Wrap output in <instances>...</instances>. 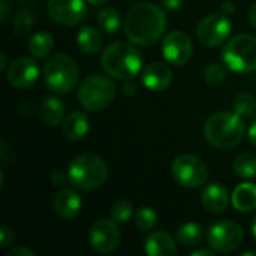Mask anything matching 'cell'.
<instances>
[{
  "instance_id": "obj_40",
  "label": "cell",
  "mask_w": 256,
  "mask_h": 256,
  "mask_svg": "<svg viewBox=\"0 0 256 256\" xmlns=\"http://www.w3.org/2000/svg\"><path fill=\"white\" fill-rule=\"evenodd\" d=\"M249 21H250V24L256 28V3L252 4V8L249 10Z\"/></svg>"
},
{
  "instance_id": "obj_23",
  "label": "cell",
  "mask_w": 256,
  "mask_h": 256,
  "mask_svg": "<svg viewBox=\"0 0 256 256\" xmlns=\"http://www.w3.org/2000/svg\"><path fill=\"white\" fill-rule=\"evenodd\" d=\"M54 50V38L48 32H38L28 40V51L36 58H44Z\"/></svg>"
},
{
  "instance_id": "obj_14",
  "label": "cell",
  "mask_w": 256,
  "mask_h": 256,
  "mask_svg": "<svg viewBox=\"0 0 256 256\" xmlns=\"http://www.w3.org/2000/svg\"><path fill=\"white\" fill-rule=\"evenodd\" d=\"M8 82L15 88H28L39 78V68L30 57H20L14 60L6 72Z\"/></svg>"
},
{
  "instance_id": "obj_5",
  "label": "cell",
  "mask_w": 256,
  "mask_h": 256,
  "mask_svg": "<svg viewBox=\"0 0 256 256\" xmlns=\"http://www.w3.org/2000/svg\"><path fill=\"white\" fill-rule=\"evenodd\" d=\"M44 80L50 92L56 94L69 93L78 82V68L75 60L63 52L50 56L44 66Z\"/></svg>"
},
{
  "instance_id": "obj_36",
  "label": "cell",
  "mask_w": 256,
  "mask_h": 256,
  "mask_svg": "<svg viewBox=\"0 0 256 256\" xmlns=\"http://www.w3.org/2000/svg\"><path fill=\"white\" fill-rule=\"evenodd\" d=\"M8 10H9V3H8V0H0V20H2V21L6 20Z\"/></svg>"
},
{
  "instance_id": "obj_11",
  "label": "cell",
  "mask_w": 256,
  "mask_h": 256,
  "mask_svg": "<svg viewBox=\"0 0 256 256\" xmlns=\"http://www.w3.org/2000/svg\"><path fill=\"white\" fill-rule=\"evenodd\" d=\"M88 242L94 252L110 254L117 249L120 243V231L117 222L108 219H99L94 222L88 232Z\"/></svg>"
},
{
  "instance_id": "obj_3",
  "label": "cell",
  "mask_w": 256,
  "mask_h": 256,
  "mask_svg": "<svg viewBox=\"0 0 256 256\" xmlns=\"http://www.w3.org/2000/svg\"><path fill=\"white\" fill-rule=\"evenodd\" d=\"M204 136L210 146L219 150H230L243 141L244 123L238 114L220 111L206 122Z\"/></svg>"
},
{
  "instance_id": "obj_19",
  "label": "cell",
  "mask_w": 256,
  "mask_h": 256,
  "mask_svg": "<svg viewBox=\"0 0 256 256\" xmlns=\"http://www.w3.org/2000/svg\"><path fill=\"white\" fill-rule=\"evenodd\" d=\"M88 128H90L88 117L81 111H74L68 114L62 122V132L70 141L82 140L87 135Z\"/></svg>"
},
{
  "instance_id": "obj_16",
  "label": "cell",
  "mask_w": 256,
  "mask_h": 256,
  "mask_svg": "<svg viewBox=\"0 0 256 256\" xmlns=\"http://www.w3.org/2000/svg\"><path fill=\"white\" fill-rule=\"evenodd\" d=\"M202 206L210 213H224L230 204V194L220 183H210L204 188L201 195Z\"/></svg>"
},
{
  "instance_id": "obj_15",
  "label": "cell",
  "mask_w": 256,
  "mask_h": 256,
  "mask_svg": "<svg viewBox=\"0 0 256 256\" xmlns=\"http://www.w3.org/2000/svg\"><path fill=\"white\" fill-rule=\"evenodd\" d=\"M141 81L152 92H164L172 82V70L162 62H153L141 72Z\"/></svg>"
},
{
  "instance_id": "obj_31",
  "label": "cell",
  "mask_w": 256,
  "mask_h": 256,
  "mask_svg": "<svg viewBox=\"0 0 256 256\" xmlns=\"http://www.w3.org/2000/svg\"><path fill=\"white\" fill-rule=\"evenodd\" d=\"M225 76H226L225 69L219 63H210L204 69V78H206V81L210 82V84H213V86L220 84L225 80Z\"/></svg>"
},
{
  "instance_id": "obj_10",
  "label": "cell",
  "mask_w": 256,
  "mask_h": 256,
  "mask_svg": "<svg viewBox=\"0 0 256 256\" xmlns=\"http://www.w3.org/2000/svg\"><path fill=\"white\" fill-rule=\"evenodd\" d=\"M231 33V21L224 14H210L204 16L198 27L196 36L201 44L207 46H219Z\"/></svg>"
},
{
  "instance_id": "obj_26",
  "label": "cell",
  "mask_w": 256,
  "mask_h": 256,
  "mask_svg": "<svg viewBox=\"0 0 256 256\" xmlns=\"http://www.w3.org/2000/svg\"><path fill=\"white\" fill-rule=\"evenodd\" d=\"M232 170L242 178H254L256 177V156L250 153L237 156L232 164Z\"/></svg>"
},
{
  "instance_id": "obj_6",
  "label": "cell",
  "mask_w": 256,
  "mask_h": 256,
  "mask_svg": "<svg viewBox=\"0 0 256 256\" xmlns=\"http://www.w3.org/2000/svg\"><path fill=\"white\" fill-rule=\"evenodd\" d=\"M224 63L234 72H252L256 69V38L238 34L230 39L222 50Z\"/></svg>"
},
{
  "instance_id": "obj_4",
  "label": "cell",
  "mask_w": 256,
  "mask_h": 256,
  "mask_svg": "<svg viewBox=\"0 0 256 256\" xmlns=\"http://www.w3.org/2000/svg\"><path fill=\"white\" fill-rule=\"evenodd\" d=\"M68 177L74 188L80 190H93L105 183L108 177V166L102 158L84 153L70 162Z\"/></svg>"
},
{
  "instance_id": "obj_20",
  "label": "cell",
  "mask_w": 256,
  "mask_h": 256,
  "mask_svg": "<svg viewBox=\"0 0 256 256\" xmlns=\"http://www.w3.org/2000/svg\"><path fill=\"white\" fill-rule=\"evenodd\" d=\"M232 206L238 212H252L256 208V184L242 183L238 184L231 196Z\"/></svg>"
},
{
  "instance_id": "obj_42",
  "label": "cell",
  "mask_w": 256,
  "mask_h": 256,
  "mask_svg": "<svg viewBox=\"0 0 256 256\" xmlns=\"http://www.w3.org/2000/svg\"><path fill=\"white\" fill-rule=\"evenodd\" d=\"M87 2L93 6H102V4L108 3V0H87Z\"/></svg>"
},
{
  "instance_id": "obj_12",
  "label": "cell",
  "mask_w": 256,
  "mask_h": 256,
  "mask_svg": "<svg viewBox=\"0 0 256 256\" xmlns=\"http://www.w3.org/2000/svg\"><path fill=\"white\" fill-rule=\"evenodd\" d=\"M162 52L168 63L176 66H183L192 58L194 45L190 38L184 32L174 30L164 38Z\"/></svg>"
},
{
  "instance_id": "obj_28",
  "label": "cell",
  "mask_w": 256,
  "mask_h": 256,
  "mask_svg": "<svg viewBox=\"0 0 256 256\" xmlns=\"http://www.w3.org/2000/svg\"><path fill=\"white\" fill-rule=\"evenodd\" d=\"M34 20H36V14L33 10V8L27 6L24 9H21L15 20H14V32L15 34H26L34 24Z\"/></svg>"
},
{
  "instance_id": "obj_7",
  "label": "cell",
  "mask_w": 256,
  "mask_h": 256,
  "mask_svg": "<svg viewBox=\"0 0 256 256\" xmlns=\"http://www.w3.org/2000/svg\"><path fill=\"white\" fill-rule=\"evenodd\" d=\"M116 86L102 75L87 76L78 88V102L87 111H100L106 108L116 98Z\"/></svg>"
},
{
  "instance_id": "obj_37",
  "label": "cell",
  "mask_w": 256,
  "mask_h": 256,
  "mask_svg": "<svg viewBox=\"0 0 256 256\" xmlns=\"http://www.w3.org/2000/svg\"><path fill=\"white\" fill-rule=\"evenodd\" d=\"M234 3H231V2H225L224 4H222V8H220V10H222V14L224 15H226V16H230L232 12H234Z\"/></svg>"
},
{
  "instance_id": "obj_29",
  "label": "cell",
  "mask_w": 256,
  "mask_h": 256,
  "mask_svg": "<svg viewBox=\"0 0 256 256\" xmlns=\"http://www.w3.org/2000/svg\"><path fill=\"white\" fill-rule=\"evenodd\" d=\"M135 225L138 230L148 232L158 225V213L152 207H142L135 213Z\"/></svg>"
},
{
  "instance_id": "obj_35",
  "label": "cell",
  "mask_w": 256,
  "mask_h": 256,
  "mask_svg": "<svg viewBox=\"0 0 256 256\" xmlns=\"http://www.w3.org/2000/svg\"><path fill=\"white\" fill-rule=\"evenodd\" d=\"M183 2L184 0H162L164 6L168 8V9H172V10H177L183 6Z\"/></svg>"
},
{
  "instance_id": "obj_25",
  "label": "cell",
  "mask_w": 256,
  "mask_h": 256,
  "mask_svg": "<svg viewBox=\"0 0 256 256\" xmlns=\"http://www.w3.org/2000/svg\"><path fill=\"white\" fill-rule=\"evenodd\" d=\"M122 26V18L117 9L114 8H104L98 14V27L106 34H116Z\"/></svg>"
},
{
  "instance_id": "obj_13",
  "label": "cell",
  "mask_w": 256,
  "mask_h": 256,
  "mask_svg": "<svg viewBox=\"0 0 256 256\" xmlns=\"http://www.w3.org/2000/svg\"><path fill=\"white\" fill-rule=\"evenodd\" d=\"M46 12L58 24L76 26L86 18L87 8L84 0H48Z\"/></svg>"
},
{
  "instance_id": "obj_33",
  "label": "cell",
  "mask_w": 256,
  "mask_h": 256,
  "mask_svg": "<svg viewBox=\"0 0 256 256\" xmlns=\"http://www.w3.org/2000/svg\"><path fill=\"white\" fill-rule=\"evenodd\" d=\"M8 256H34V252L24 246H15L8 252Z\"/></svg>"
},
{
  "instance_id": "obj_39",
  "label": "cell",
  "mask_w": 256,
  "mask_h": 256,
  "mask_svg": "<svg viewBox=\"0 0 256 256\" xmlns=\"http://www.w3.org/2000/svg\"><path fill=\"white\" fill-rule=\"evenodd\" d=\"M248 136H249V141L250 144L256 148V122L249 128V132H248Z\"/></svg>"
},
{
  "instance_id": "obj_30",
  "label": "cell",
  "mask_w": 256,
  "mask_h": 256,
  "mask_svg": "<svg viewBox=\"0 0 256 256\" xmlns=\"http://www.w3.org/2000/svg\"><path fill=\"white\" fill-rule=\"evenodd\" d=\"M134 214V206L128 200H117L111 207V218L117 224H126Z\"/></svg>"
},
{
  "instance_id": "obj_18",
  "label": "cell",
  "mask_w": 256,
  "mask_h": 256,
  "mask_svg": "<svg viewBox=\"0 0 256 256\" xmlns=\"http://www.w3.org/2000/svg\"><path fill=\"white\" fill-rule=\"evenodd\" d=\"M144 249L150 256H174L177 252L174 238L165 231L152 232L146 240Z\"/></svg>"
},
{
  "instance_id": "obj_1",
  "label": "cell",
  "mask_w": 256,
  "mask_h": 256,
  "mask_svg": "<svg viewBox=\"0 0 256 256\" xmlns=\"http://www.w3.org/2000/svg\"><path fill=\"white\" fill-rule=\"evenodd\" d=\"M166 27L165 12L153 3H138L128 10L124 18L126 38L135 44L148 46L156 44Z\"/></svg>"
},
{
  "instance_id": "obj_22",
  "label": "cell",
  "mask_w": 256,
  "mask_h": 256,
  "mask_svg": "<svg viewBox=\"0 0 256 256\" xmlns=\"http://www.w3.org/2000/svg\"><path fill=\"white\" fill-rule=\"evenodd\" d=\"M39 114L45 124L54 128L63 122L64 105L60 99H57L54 96H46V98H44V100L40 104Z\"/></svg>"
},
{
  "instance_id": "obj_44",
  "label": "cell",
  "mask_w": 256,
  "mask_h": 256,
  "mask_svg": "<svg viewBox=\"0 0 256 256\" xmlns=\"http://www.w3.org/2000/svg\"><path fill=\"white\" fill-rule=\"evenodd\" d=\"M252 234H254V237H255V240H256V214H255V218L252 219Z\"/></svg>"
},
{
  "instance_id": "obj_24",
  "label": "cell",
  "mask_w": 256,
  "mask_h": 256,
  "mask_svg": "<svg viewBox=\"0 0 256 256\" xmlns=\"http://www.w3.org/2000/svg\"><path fill=\"white\" fill-rule=\"evenodd\" d=\"M177 242L184 248H194L196 246L202 238V228L195 222L183 224L177 228Z\"/></svg>"
},
{
  "instance_id": "obj_21",
  "label": "cell",
  "mask_w": 256,
  "mask_h": 256,
  "mask_svg": "<svg viewBox=\"0 0 256 256\" xmlns=\"http://www.w3.org/2000/svg\"><path fill=\"white\" fill-rule=\"evenodd\" d=\"M76 42H78L80 50L88 56L98 54L102 50V44H104L100 32L92 26H84L80 28L78 36H76Z\"/></svg>"
},
{
  "instance_id": "obj_38",
  "label": "cell",
  "mask_w": 256,
  "mask_h": 256,
  "mask_svg": "<svg viewBox=\"0 0 256 256\" xmlns=\"http://www.w3.org/2000/svg\"><path fill=\"white\" fill-rule=\"evenodd\" d=\"M123 93H124L126 96H132V94H135V93H136V86H135V84H132V82H126V84L123 86Z\"/></svg>"
},
{
  "instance_id": "obj_41",
  "label": "cell",
  "mask_w": 256,
  "mask_h": 256,
  "mask_svg": "<svg viewBox=\"0 0 256 256\" xmlns=\"http://www.w3.org/2000/svg\"><path fill=\"white\" fill-rule=\"evenodd\" d=\"M192 256H213V250H208V249H198V250H194Z\"/></svg>"
},
{
  "instance_id": "obj_32",
  "label": "cell",
  "mask_w": 256,
  "mask_h": 256,
  "mask_svg": "<svg viewBox=\"0 0 256 256\" xmlns=\"http://www.w3.org/2000/svg\"><path fill=\"white\" fill-rule=\"evenodd\" d=\"M15 240L14 237V232L10 228H8L6 225L0 226V248H6L9 244H12Z\"/></svg>"
},
{
  "instance_id": "obj_43",
  "label": "cell",
  "mask_w": 256,
  "mask_h": 256,
  "mask_svg": "<svg viewBox=\"0 0 256 256\" xmlns=\"http://www.w3.org/2000/svg\"><path fill=\"white\" fill-rule=\"evenodd\" d=\"M0 60H2V62H0V72H2V70L4 69V66H6V56H4L3 52L0 54Z\"/></svg>"
},
{
  "instance_id": "obj_2",
  "label": "cell",
  "mask_w": 256,
  "mask_h": 256,
  "mask_svg": "<svg viewBox=\"0 0 256 256\" xmlns=\"http://www.w3.org/2000/svg\"><path fill=\"white\" fill-rule=\"evenodd\" d=\"M100 64L110 76L129 81L141 72L142 58L132 44L118 40L105 48L100 57Z\"/></svg>"
},
{
  "instance_id": "obj_8",
  "label": "cell",
  "mask_w": 256,
  "mask_h": 256,
  "mask_svg": "<svg viewBox=\"0 0 256 256\" xmlns=\"http://www.w3.org/2000/svg\"><path fill=\"white\" fill-rule=\"evenodd\" d=\"M172 177L186 189H196L206 184L208 170L206 164L195 154H180L172 162Z\"/></svg>"
},
{
  "instance_id": "obj_17",
  "label": "cell",
  "mask_w": 256,
  "mask_h": 256,
  "mask_svg": "<svg viewBox=\"0 0 256 256\" xmlns=\"http://www.w3.org/2000/svg\"><path fill=\"white\" fill-rule=\"evenodd\" d=\"M82 207L81 196L74 189H62L54 200V210L63 219H74Z\"/></svg>"
},
{
  "instance_id": "obj_9",
  "label": "cell",
  "mask_w": 256,
  "mask_h": 256,
  "mask_svg": "<svg viewBox=\"0 0 256 256\" xmlns=\"http://www.w3.org/2000/svg\"><path fill=\"white\" fill-rule=\"evenodd\" d=\"M207 242L214 252H234L243 243V230L238 224L232 220H218L210 226L207 232Z\"/></svg>"
},
{
  "instance_id": "obj_34",
  "label": "cell",
  "mask_w": 256,
  "mask_h": 256,
  "mask_svg": "<svg viewBox=\"0 0 256 256\" xmlns=\"http://www.w3.org/2000/svg\"><path fill=\"white\" fill-rule=\"evenodd\" d=\"M51 180H52V184H56V186H62V184H64L68 180H69V177L68 176H64V172L60 170H56L54 172H52V177H51Z\"/></svg>"
},
{
  "instance_id": "obj_45",
  "label": "cell",
  "mask_w": 256,
  "mask_h": 256,
  "mask_svg": "<svg viewBox=\"0 0 256 256\" xmlns=\"http://www.w3.org/2000/svg\"><path fill=\"white\" fill-rule=\"evenodd\" d=\"M243 256H256V252H244Z\"/></svg>"
},
{
  "instance_id": "obj_27",
  "label": "cell",
  "mask_w": 256,
  "mask_h": 256,
  "mask_svg": "<svg viewBox=\"0 0 256 256\" xmlns=\"http://www.w3.org/2000/svg\"><path fill=\"white\" fill-rule=\"evenodd\" d=\"M232 108H234V112L238 114L242 118H249L256 111L255 98L249 93H240L236 96L232 102Z\"/></svg>"
}]
</instances>
